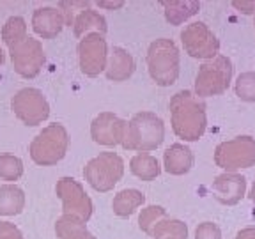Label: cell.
I'll use <instances>...</instances> for the list:
<instances>
[{
	"instance_id": "6da1fadb",
	"label": "cell",
	"mask_w": 255,
	"mask_h": 239,
	"mask_svg": "<svg viewBox=\"0 0 255 239\" xmlns=\"http://www.w3.org/2000/svg\"><path fill=\"white\" fill-rule=\"evenodd\" d=\"M170 122L179 138L186 142L199 140L207 127L206 101L195 96V92L179 91L170 100Z\"/></svg>"
},
{
	"instance_id": "7a4b0ae2",
	"label": "cell",
	"mask_w": 255,
	"mask_h": 239,
	"mask_svg": "<svg viewBox=\"0 0 255 239\" xmlns=\"http://www.w3.org/2000/svg\"><path fill=\"white\" fill-rule=\"evenodd\" d=\"M165 140V124L154 112H138L129 119L124 131L123 145L128 151L149 152L158 149Z\"/></svg>"
},
{
	"instance_id": "3957f363",
	"label": "cell",
	"mask_w": 255,
	"mask_h": 239,
	"mask_svg": "<svg viewBox=\"0 0 255 239\" xmlns=\"http://www.w3.org/2000/svg\"><path fill=\"white\" fill-rule=\"evenodd\" d=\"M179 66L181 55L179 48L175 43L167 37H159L149 44L147 50V69L151 78L156 82V85L168 87L175 84L179 78Z\"/></svg>"
},
{
	"instance_id": "277c9868",
	"label": "cell",
	"mask_w": 255,
	"mask_h": 239,
	"mask_svg": "<svg viewBox=\"0 0 255 239\" xmlns=\"http://www.w3.org/2000/svg\"><path fill=\"white\" fill-rule=\"evenodd\" d=\"M69 145L68 129L62 124L55 122L43 127V131L36 135V138L30 142V158L34 163L41 167H52L57 165L66 156Z\"/></svg>"
},
{
	"instance_id": "5b68a950",
	"label": "cell",
	"mask_w": 255,
	"mask_h": 239,
	"mask_svg": "<svg viewBox=\"0 0 255 239\" xmlns=\"http://www.w3.org/2000/svg\"><path fill=\"white\" fill-rule=\"evenodd\" d=\"M234 75L232 60L225 55H216L215 59L206 60L199 68L195 78V96L209 98L227 91Z\"/></svg>"
},
{
	"instance_id": "8992f818",
	"label": "cell",
	"mask_w": 255,
	"mask_h": 239,
	"mask_svg": "<svg viewBox=\"0 0 255 239\" xmlns=\"http://www.w3.org/2000/svg\"><path fill=\"white\" fill-rule=\"evenodd\" d=\"M124 175V161L117 152H100L84 167V177L96 191H110Z\"/></svg>"
},
{
	"instance_id": "52a82bcc",
	"label": "cell",
	"mask_w": 255,
	"mask_h": 239,
	"mask_svg": "<svg viewBox=\"0 0 255 239\" xmlns=\"http://www.w3.org/2000/svg\"><path fill=\"white\" fill-rule=\"evenodd\" d=\"M216 167L225 172H236L255 165V138L250 135H239L232 140L218 143L215 149Z\"/></svg>"
},
{
	"instance_id": "ba28073f",
	"label": "cell",
	"mask_w": 255,
	"mask_h": 239,
	"mask_svg": "<svg viewBox=\"0 0 255 239\" xmlns=\"http://www.w3.org/2000/svg\"><path fill=\"white\" fill-rule=\"evenodd\" d=\"M14 116L27 126H39L50 117V103L46 96L34 87H25L18 91L11 100Z\"/></svg>"
},
{
	"instance_id": "9c48e42d",
	"label": "cell",
	"mask_w": 255,
	"mask_h": 239,
	"mask_svg": "<svg viewBox=\"0 0 255 239\" xmlns=\"http://www.w3.org/2000/svg\"><path fill=\"white\" fill-rule=\"evenodd\" d=\"M55 193L62 200V211L66 216L80 220V222L87 223L92 216V200L85 193L84 186L73 177H60L57 181Z\"/></svg>"
},
{
	"instance_id": "30bf717a",
	"label": "cell",
	"mask_w": 255,
	"mask_h": 239,
	"mask_svg": "<svg viewBox=\"0 0 255 239\" xmlns=\"http://www.w3.org/2000/svg\"><path fill=\"white\" fill-rule=\"evenodd\" d=\"M181 43H183L184 52L193 59L211 60L220 52L218 37L204 21H193L186 25L181 32Z\"/></svg>"
},
{
	"instance_id": "8fae6325",
	"label": "cell",
	"mask_w": 255,
	"mask_h": 239,
	"mask_svg": "<svg viewBox=\"0 0 255 239\" xmlns=\"http://www.w3.org/2000/svg\"><path fill=\"white\" fill-rule=\"evenodd\" d=\"M9 55L14 71L23 78H36L46 62L41 41L30 36L16 46L9 48Z\"/></svg>"
},
{
	"instance_id": "7c38bea8",
	"label": "cell",
	"mask_w": 255,
	"mask_h": 239,
	"mask_svg": "<svg viewBox=\"0 0 255 239\" xmlns=\"http://www.w3.org/2000/svg\"><path fill=\"white\" fill-rule=\"evenodd\" d=\"M78 60L82 73L91 78L105 71L108 60V46L105 36L89 34V36L82 37L78 43Z\"/></svg>"
},
{
	"instance_id": "4fadbf2b",
	"label": "cell",
	"mask_w": 255,
	"mask_h": 239,
	"mask_svg": "<svg viewBox=\"0 0 255 239\" xmlns=\"http://www.w3.org/2000/svg\"><path fill=\"white\" fill-rule=\"evenodd\" d=\"M126 120L112 112H101L91 122V136L96 143L116 147L123 143L124 131H126Z\"/></svg>"
},
{
	"instance_id": "5bb4252c",
	"label": "cell",
	"mask_w": 255,
	"mask_h": 239,
	"mask_svg": "<svg viewBox=\"0 0 255 239\" xmlns=\"http://www.w3.org/2000/svg\"><path fill=\"white\" fill-rule=\"evenodd\" d=\"M211 190L220 204L236 206L247 195V177L236 172H223L215 177Z\"/></svg>"
},
{
	"instance_id": "9a60e30c",
	"label": "cell",
	"mask_w": 255,
	"mask_h": 239,
	"mask_svg": "<svg viewBox=\"0 0 255 239\" xmlns=\"http://www.w3.org/2000/svg\"><path fill=\"white\" fill-rule=\"evenodd\" d=\"M32 28L43 39H53L62 32L64 18L57 7H39L32 14Z\"/></svg>"
},
{
	"instance_id": "2e32d148",
	"label": "cell",
	"mask_w": 255,
	"mask_h": 239,
	"mask_svg": "<svg viewBox=\"0 0 255 239\" xmlns=\"http://www.w3.org/2000/svg\"><path fill=\"white\" fill-rule=\"evenodd\" d=\"M135 73V59L128 50L121 46L112 48L110 55L107 60V68H105V75L112 82H124Z\"/></svg>"
},
{
	"instance_id": "e0dca14e",
	"label": "cell",
	"mask_w": 255,
	"mask_h": 239,
	"mask_svg": "<svg viewBox=\"0 0 255 239\" xmlns=\"http://www.w3.org/2000/svg\"><path fill=\"white\" fill-rule=\"evenodd\" d=\"M163 167L172 175H184L193 167V152L184 143H172L163 152Z\"/></svg>"
},
{
	"instance_id": "ac0fdd59",
	"label": "cell",
	"mask_w": 255,
	"mask_h": 239,
	"mask_svg": "<svg viewBox=\"0 0 255 239\" xmlns=\"http://www.w3.org/2000/svg\"><path fill=\"white\" fill-rule=\"evenodd\" d=\"M108 30V25L105 16L100 14L92 7H87L85 11H82L73 21V32H75L76 37H85L89 34H100V36H105Z\"/></svg>"
},
{
	"instance_id": "d6986e66",
	"label": "cell",
	"mask_w": 255,
	"mask_h": 239,
	"mask_svg": "<svg viewBox=\"0 0 255 239\" xmlns=\"http://www.w3.org/2000/svg\"><path fill=\"white\" fill-rule=\"evenodd\" d=\"M145 202V195L142 191L135 190V188H126V190H121L114 200H112V209L117 216L121 218H128L131 216L133 213L138 209L142 204Z\"/></svg>"
},
{
	"instance_id": "ffe728a7",
	"label": "cell",
	"mask_w": 255,
	"mask_h": 239,
	"mask_svg": "<svg viewBox=\"0 0 255 239\" xmlns=\"http://www.w3.org/2000/svg\"><path fill=\"white\" fill-rule=\"evenodd\" d=\"M25 193L16 184H2L0 186V215L16 216L23 211Z\"/></svg>"
},
{
	"instance_id": "44dd1931",
	"label": "cell",
	"mask_w": 255,
	"mask_h": 239,
	"mask_svg": "<svg viewBox=\"0 0 255 239\" xmlns=\"http://www.w3.org/2000/svg\"><path fill=\"white\" fill-rule=\"evenodd\" d=\"M165 7V18L170 25H181L188 18L195 16L200 9V4L195 0H172V2H161Z\"/></svg>"
},
{
	"instance_id": "7402d4cb",
	"label": "cell",
	"mask_w": 255,
	"mask_h": 239,
	"mask_svg": "<svg viewBox=\"0 0 255 239\" xmlns=\"http://www.w3.org/2000/svg\"><path fill=\"white\" fill-rule=\"evenodd\" d=\"M129 170L133 175H136L142 181H154L161 174L159 161L149 152H138L129 161Z\"/></svg>"
},
{
	"instance_id": "603a6c76",
	"label": "cell",
	"mask_w": 255,
	"mask_h": 239,
	"mask_svg": "<svg viewBox=\"0 0 255 239\" xmlns=\"http://www.w3.org/2000/svg\"><path fill=\"white\" fill-rule=\"evenodd\" d=\"M55 234L59 239H96L94 234L85 227L84 222L62 215L55 223Z\"/></svg>"
},
{
	"instance_id": "cb8c5ba5",
	"label": "cell",
	"mask_w": 255,
	"mask_h": 239,
	"mask_svg": "<svg viewBox=\"0 0 255 239\" xmlns=\"http://www.w3.org/2000/svg\"><path fill=\"white\" fill-rule=\"evenodd\" d=\"M151 238L154 239H165V238H175V239H186L188 238V225L181 220L175 218H163L154 225L151 232Z\"/></svg>"
},
{
	"instance_id": "d4e9b609",
	"label": "cell",
	"mask_w": 255,
	"mask_h": 239,
	"mask_svg": "<svg viewBox=\"0 0 255 239\" xmlns=\"http://www.w3.org/2000/svg\"><path fill=\"white\" fill-rule=\"evenodd\" d=\"M27 34V21L21 16H11L2 27V41L7 44V48L16 46L18 43L25 41Z\"/></svg>"
},
{
	"instance_id": "484cf974",
	"label": "cell",
	"mask_w": 255,
	"mask_h": 239,
	"mask_svg": "<svg viewBox=\"0 0 255 239\" xmlns=\"http://www.w3.org/2000/svg\"><path fill=\"white\" fill-rule=\"evenodd\" d=\"M23 175V161L14 154H0V177L4 181H18Z\"/></svg>"
},
{
	"instance_id": "4316f807",
	"label": "cell",
	"mask_w": 255,
	"mask_h": 239,
	"mask_svg": "<svg viewBox=\"0 0 255 239\" xmlns=\"http://www.w3.org/2000/svg\"><path fill=\"white\" fill-rule=\"evenodd\" d=\"M167 218V209L161 206H147L143 207L142 213H140L138 216V227L140 231H143L145 234L151 236L152 229H154V225L159 222V220Z\"/></svg>"
},
{
	"instance_id": "83f0119b",
	"label": "cell",
	"mask_w": 255,
	"mask_h": 239,
	"mask_svg": "<svg viewBox=\"0 0 255 239\" xmlns=\"http://www.w3.org/2000/svg\"><path fill=\"white\" fill-rule=\"evenodd\" d=\"M236 96L239 100L248 101V103H255V73L254 71H245L238 76L236 80Z\"/></svg>"
},
{
	"instance_id": "f1b7e54d",
	"label": "cell",
	"mask_w": 255,
	"mask_h": 239,
	"mask_svg": "<svg viewBox=\"0 0 255 239\" xmlns=\"http://www.w3.org/2000/svg\"><path fill=\"white\" fill-rule=\"evenodd\" d=\"M89 7V2H78V0H71V2H59V11L64 18V25L73 27V21L82 11Z\"/></svg>"
},
{
	"instance_id": "f546056e",
	"label": "cell",
	"mask_w": 255,
	"mask_h": 239,
	"mask_svg": "<svg viewBox=\"0 0 255 239\" xmlns=\"http://www.w3.org/2000/svg\"><path fill=\"white\" fill-rule=\"evenodd\" d=\"M195 239H222V231L216 223L202 222L195 229Z\"/></svg>"
},
{
	"instance_id": "4dcf8cb0",
	"label": "cell",
	"mask_w": 255,
	"mask_h": 239,
	"mask_svg": "<svg viewBox=\"0 0 255 239\" xmlns=\"http://www.w3.org/2000/svg\"><path fill=\"white\" fill-rule=\"evenodd\" d=\"M0 239H25V238L14 223L0 222Z\"/></svg>"
},
{
	"instance_id": "1f68e13d",
	"label": "cell",
	"mask_w": 255,
	"mask_h": 239,
	"mask_svg": "<svg viewBox=\"0 0 255 239\" xmlns=\"http://www.w3.org/2000/svg\"><path fill=\"white\" fill-rule=\"evenodd\" d=\"M232 5L245 14H255V2H232Z\"/></svg>"
},
{
	"instance_id": "d6a6232c",
	"label": "cell",
	"mask_w": 255,
	"mask_h": 239,
	"mask_svg": "<svg viewBox=\"0 0 255 239\" xmlns=\"http://www.w3.org/2000/svg\"><path fill=\"white\" fill-rule=\"evenodd\" d=\"M236 239H255V227H247L236 234Z\"/></svg>"
},
{
	"instance_id": "836d02e7",
	"label": "cell",
	"mask_w": 255,
	"mask_h": 239,
	"mask_svg": "<svg viewBox=\"0 0 255 239\" xmlns=\"http://www.w3.org/2000/svg\"><path fill=\"white\" fill-rule=\"evenodd\" d=\"M248 197H250V200H252V202H255V181H254V186H252V190H250V195H248Z\"/></svg>"
},
{
	"instance_id": "e575fe53",
	"label": "cell",
	"mask_w": 255,
	"mask_h": 239,
	"mask_svg": "<svg viewBox=\"0 0 255 239\" xmlns=\"http://www.w3.org/2000/svg\"><path fill=\"white\" fill-rule=\"evenodd\" d=\"M4 64V52H2V48H0V66Z\"/></svg>"
},
{
	"instance_id": "d590c367",
	"label": "cell",
	"mask_w": 255,
	"mask_h": 239,
	"mask_svg": "<svg viewBox=\"0 0 255 239\" xmlns=\"http://www.w3.org/2000/svg\"><path fill=\"white\" fill-rule=\"evenodd\" d=\"M165 239H175V238H165Z\"/></svg>"
},
{
	"instance_id": "8d00e7d4",
	"label": "cell",
	"mask_w": 255,
	"mask_h": 239,
	"mask_svg": "<svg viewBox=\"0 0 255 239\" xmlns=\"http://www.w3.org/2000/svg\"><path fill=\"white\" fill-rule=\"evenodd\" d=\"M254 23H255V20H254Z\"/></svg>"
}]
</instances>
